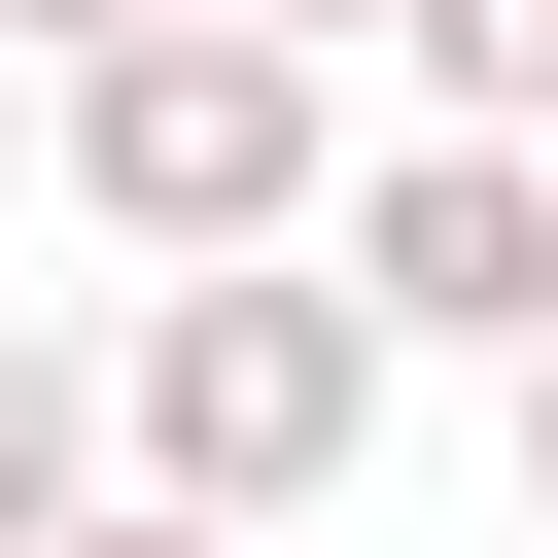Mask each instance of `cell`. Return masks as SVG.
<instances>
[{
    "label": "cell",
    "instance_id": "obj_1",
    "mask_svg": "<svg viewBox=\"0 0 558 558\" xmlns=\"http://www.w3.org/2000/svg\"><path fill=\"white\" fill-rule=\"evenodd\" d=\"M174 453H209V488H314V453H349V314H314V279H209V314H174Z\"/></svg>",
    "mask_w": 558,
    "mask_h": 558
},
{
    "label": "cell",
    "instance_id": "obj_2",
    "mask_svg": "<svg viewBox=\"0 0 558 558\" xmlns=\"http://www.w3.org/2000/svg\"><path fill=\"white\" fill-rule=\"evenodd\" d=\"M105 209H174V244H244V209H279V70H244V35H174V70H105Z\"/></svg>",
    "mask_w": 558,
    "mask_h": 558
},
{
    "label": "cell",
    "instance_id": "obj_3",
    "mask_svg": "<svg viewBox=\"0 0 558 558\" xmlns=\"http://www.w3.org/2000/svg\"><path fill=\"white\" fill-rule=\"evenodd\" d=\"M384 279H418V314H558V209H523V174H418Z\"/></svg>",
    "mask_w": 558,
    "mask_h": 558
},
{
    "label": "cell",
    "instance_id": "obj_4",
    "mask_svg": "<svg viewBox=\"0 0 558 558\" xmlns=\"http://www.w3.org/2000/svg\"><path fill=\"white\" fill-rule=\"evenodd\" d=\"M453 70H558V0H453Z\"/></svg>",
    "mask_w": 558,
    "mask_h": 558
},
{
    "label": "cell",
    "instance_id": "obj_5",
    "mask_svg": "<svg viewBox=\"0 0 558 558\" xmlns=\"http://www.w3.org/2000/svg\"><path fill=\"white\" fill-rule=\"evenodd\" d=\"M105 558H174V523H105Z\"/></svg>",
    "mask_w": 558,
    "mask_h": 558
}]
</instances>
